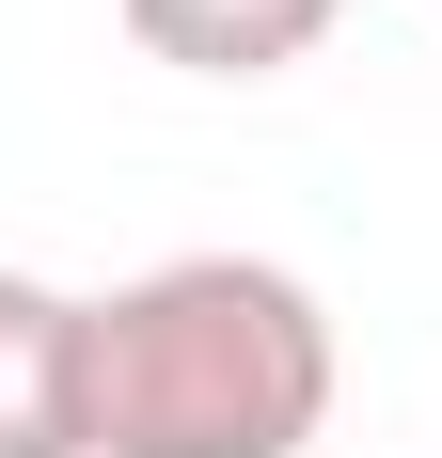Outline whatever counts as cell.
I'll return each instance as SVG.
<instances>
[{
    "label": "cell",
    "instance_id": "cell-2",
    "mask_svg": "<svg viewBox=\"0 0 442 458\" xmlns=\"http://www.w3.org/2000/svg\"><path fill=\"white\" fill-rule=\"evenodd\" d=\"M80 332L95 301L0 269V458H80Z\"/></svg>",
    "mask_w": 442,
    "mask_h": 458
},
{
    "label": "cell",
    "instance_id": "cell-3",
    "mask_svg": "<svg viewBox=\"0 0 442 458\" xmlns=\"http://www.w3.org/2000/svg\"><path fill=\"white\" fill-rule=\"evenodd\" d=\"M348 0H127V32L174 64V80H285Z\"/></svg>",
    "mask_w": 442,
    "mask_h": 458
},
{
    "label": "cell",
    "instance_id": "cell-1",
    "mask_svg": "<svg viewBox=\"0 0 442 458\" xmlns=\"http://www.w3.org/2000/svg\"><path fill=\"white\" fill-rule=\"evenodd\" d=\"M332 427V317L268 253H174L80 332V458H301Z\"/></svg>",
    "mask_w": 442,
    "mask_h": 458
}]
</instances>
